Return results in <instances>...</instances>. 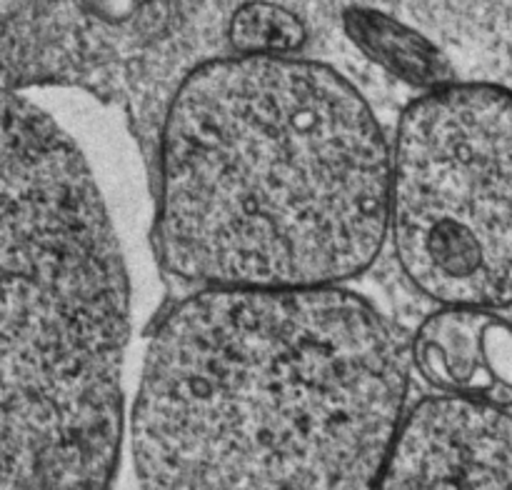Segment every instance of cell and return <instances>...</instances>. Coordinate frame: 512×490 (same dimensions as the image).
Instances as JSON below:
<instances>
[{
    "label": "cell",
    "mask_w": 512,
    "mask_h": 490,
    "mask_svg": "<svg viewBox=\"0 0 512 490\" xmlns=\"http://www.w3.org/2000/svg\"><path fill=\"white\" fill-rule=\"evenodd\" d=\"M408 380L400 335L348 290H205L148 348L135 470L148 488H370Z\"/></svg>",
    "instance_id": "1"
},
{
    "label": "cell",
    "mask_w": 512,
    "mask_h": 490,
    "mask_svg": "<svg viewBox=\"0 0 512 490\" xmlns=\"http://www.w3.org/2000/svg\"><path fill=\"white\" fill-rule=\"evenodd\" d=\"M390 173L373 110L330 65L208 60L180 83L165 118V260L213 288L358 275L388 230Z\"/></svg>",
    "instance_id": "2"
},
{
    "label": "cell",
    "mask_w": 512,
    "mask_h": 490,
    "mask_svg": "<svg viewBox=\"0 0 512 490\" xmlns=\"http://www.w3.org/2000/svg\"><path fill=\"white\" fill-rule=\"evenodd\" d=\"M383 488H512V413L473 395L428 398L385 460Z\"/></svg>",
    "instance_id": "5"
},
{
    "label": "cell",
    "mask_w": 512,
    "mask_h": 490,
    "mask_svg": "<svg viewBox=\"0 0 512 490\" xmlns=\"http://www.w3.org/2000/svg\"><path fill=\"white\" fill-rule=\"evenodd\" d=\"M343 33L370 60L418 88H440L455 80L453 60L438 43L405 20L373 8L348 5L340 15Z\"/></svg>",
    "instance_id": "7"
},
{
    "label": "cell",
    "mask_w": 512,
    "mask_h": 490,
    "mask_svg": "<svg viewBox=\"0 0 512 490\" xmlns=\"http://www.w3.org/2000/svg\"><path fill=\"white\" fill-rule=\"evenodd\" d=\"M413 353L435 388L512 405V323L493 310L448 305L425 320Z\"/></svg>",
    "instance_id": "6"
},
{
    "label": "cell",
    "mask_w": 512,
    "mask_h": 490,
    "mask_svg": "<svg viewBox=\"0 0 512 490\" xmlns=\"http://www.w3.org/2000/svg\"><path fill=\"white\" fill-rule=\"evenodd\" d=\"M405 275L443 305H512V93L448 83L405 110L390 173Z\"/></svg>",
    "instance_id": "4"
},
{
    "label": "cell",
    "mask_w": 512,
    "mask_h": 490,
    "mask_svg": "<svg viewBox=\"0 0 512 490\" xmlns=\"http://www.w3.org/2000/svg\"><path fill=\"white\" fill-rule=\"evenodd\" d=\"M238 55H293L308 40V25L293 8L275 0H245L225 25Z\"/></svg>",
    "instance_id": "8"
},
{
    "label": "cell",
    "mask_w": 512,
    "mask_h": 490,
    "mask_svg": "<svg viewBox=\"0 0 512 490\" xmlns=\"http://www.w3.org/2000/svg\"><path fill=\"white\" fill-rule=\"evenodd\" d=\"M128 280L93 173L0 85V488H105L123 433Z\"/></svg>",
    "instance_id": "3"
}]
</instances>
